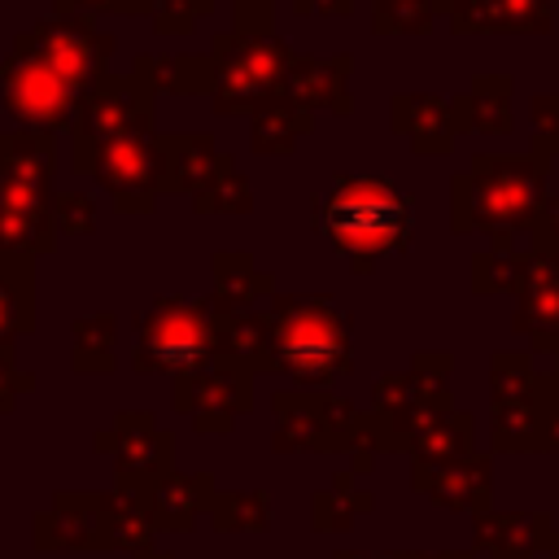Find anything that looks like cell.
<instances>
[{
  "label": "cell",
  "instance_id": "obj_1",
  "mask_svg": "<svg viewBox=\"0 0 559 559\" xmlns=\"http://www.w3.org/2000/svg\"><path fill=\"white\" fill-rule=\"evenodd\" d=\"M323 231L354 258H371L380 249H393L406 236L411 205L397 188L384 179H341L332 197L319 210Z\"/></svg>",
  "mask_w": 559,
  "mask_h": 559
}]
</instances>
